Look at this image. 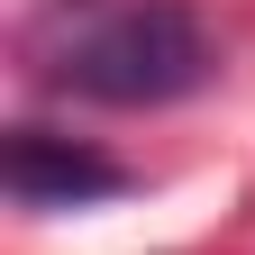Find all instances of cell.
Wrapping results in <instances>:
<instances>
[{"mask_svg": "<svg viewBox=\"0 0 255 255\" xmlns=\"http://www.w3.org/2000/svg\"><path fill=\"white\" fill-rule=\"evenodd\" d=\"M55 82L110 110H164L210 82V37L182 0H119L73 27V46L55 55Z\"/></svg>", "mask_w": 255, "mask_h": 255, "instance_id": "obj_1", "label": "cell"}, {"mask_svg": "<svg viewBox=\"0 0 255 255\" xmlns=\"http://www.w3.org/2000/svg\"><path fill=\"white\" fill-rule=\"evenodd\" d=\"M110 191H128V164H110L101 146L55 137V128H18L9 137V201L18 210H91Z\"/></svg>", "mask_w": 255, "mask_h": 255, "instance_id": "obj_2", "label": "cell"}]
</instances>
